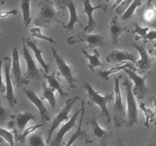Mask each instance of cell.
<instances>
[{
  "label": "cell",
  "mask_w": 156,
  "mask_h": 146,
  "mask_svg": "<svg viewBox=\"0 0 156 146\" xmlns=\"http://www.w3.org/2000/svg\"><path fill=\"white\" fill-rule=\"evenodd\" d=\"M83 131V138L86 144L98 142L101 146H109V143L114 138L113 131L103 129L94 114L87 121L85 129Z\"/></svg>",
  "instance_id": "cell-1"
},
{
  "label": "cell",
  "mask_w": 156,
  "mask_h": 146,
  "mask_svg": "<svg viewBox=\"0 0 156 146\" xmlns=\"http://www.w3.org/2000/svg\"><path fill=\"white\" fill-rule=\"evenodd\" d=\"M62 24L61 13L51 0H41L37 5V15L34 24L37 27H48L51 24Z\"/></svg>",
  "instance_id": "cell-2"
},
{
  "label": "cell",
  "mask_w": 156,
  "mask_h": 146,
  "mask_svg": "<svg viewBox=\"0 0 156 146\" xmlns=\"http://www.w3.org/2000/svg\"><path fill=\"white\" fill-rule=\"evenodd\" d=\"M83 87L88 93V104L89 106H98L101 109V116L105 118L107 126L109 127L111 122V117L108 109V102L112 101L114 99V92L101 95L99 92L94 89L91 84L88 82H84Z\"/></svg>",
  "instance_id": "cell-3"
},
{
  "label": "cell",
  "mask_w": 156,
  "mask_h": 146,
  "mask_svg": "<svg viewBox=\"0 0 156 146\" xmlns=\"http://www.w3.org/2000/svg\"><path fill=\"white\" fill-rule=\"evenodd\" d=\"M123 75H120L114 79V105L113 108V120L116 128H120L127 122V114L123 103L120 82Z\"/></svg>",
  "instance_id": "cell-4"
},
{
  "label": "cell",
  "mask_w": 156,
  "mask_h": 146,
  "mask_svg": "<svg viewBox=\"0 0 156 146\" xmlns=\"http://www.w3.org/2000/svg\"><path fill=\"white\" fill-rule=\"evenodd\" d=\"M122 85L125 88L126 100V114H127V122L126 126L132 128L134 125L138 124V108L135 95L133 91V84L128 78L123 80Z\"/></svg>",
  "instance_id": "cell-5"
},
{
  "label": "cell",
  "mask_w": 156,
  "mask_h": 146,
  "mask_svg": "<svg viewBox=\"0 0 156 146\" xmlns=\"http://www.w3.org/2000/svg\"><path fill=\"white\" fill-rule=\"evenodd\" d=\"M79 100V96H75V97L69 98L66 100L65 106L59 111L57 114L55 116L53 122L50 124V128L47 131V144H50L53 138V134L54 131L62 124V123L69 121L71 117H69V112L75 103Z\"/></svg>",
  "instance_id": "cell-6"
},
{
  "label": "cell",
  "mask_w": 156,
  "mask_h": 146,
  "mask_svg": "<svg viewBox=\"0 0 156 146\" xmlns=\"http://www.w3.org/2000/svg\"><path fill=\"white\" fill-rule=\"evenodd\" d=\"M23 57L26 62V73L24 76V85H28L30 81L41 80L44 76L42 71L37 68L33 56L29 51L25 43V38L22 37Z\"/></svg>",
  "instance_id": "cell-7"
},
{
  "label": "cell",
  "mask_w": 156,
  "mask_h": 146,
  "mask_svg": "<svg viewBox=\"0 0 156 146\" xmlns=\"http://www.w3.org/2000/svg\"><path fill=\"white\" fill-rule=\"evenodd\" d=\"M52 53H53V56L56 61V65H57L58 70H59V73H58L59 76H62L68 82L70 88H77V86H76L75 85V82H78V79H76L74 76V67L69 65L66 61L64 59V58L55 50L54 47H52Z\"/></svg>",
  "instance_id": "cell-8"
},
{
  "label": "cell",
  "mask_w": 156,
  "mask_h": 146,
  "mask_svg": "<svg viewBox=\"0 0 156 146\" xmlns=\"http://www.w3.org/2000/svg\"><path fill=\"white\" fill-rule=\"evenodd\" d=\"M12 59L9 56H5L2 61V70L4 72V81L6 86V92L5 94V98L9 103V106L11 108L14 107L18 103L17 99L15 97V92H14L13 85L12 82V76H11V71H12Z\"/></svg>",
  "instance_id": "cell-9"
},
{
  "label": "cell",
  "mask_w": 156,
  "mask_h": 146,
  "mask_svg": "<svg viewBox=\"0 0 156 146\" xmlns=\"http://www.w3.org/2000/svg\"><path fill=\"white\" fill-rule=\"evenodd\" d=\"M66 42L67 43L72 46L75 45L78 43L86 42L88 43V46L85 48H84V50H88V49H93L94 50L97 47L105 46V39L101 35L91 34V33H87L85 32L78 33L76 34L69 36L66 40Z\"/></svg>",
  "instance_id": "cell-10"
},
{
  "label": "cell",
  "mask_w": 156,
  "mask_h": 146,
  "mask_svg": "<svg viewBox=\"0 0 156 146\" xmlns=\"http://www.w3.org/2000/svg\"><path fill=\"white\" fill-rule=\"evenodd\" d=\"M123 71L129 75V77L133 82L134 87L133 88V91L135 97L139 100L144 99L149 91V88L146 85V79L149 77L150 71H149L146 75L140 76L137 74L136 70H133L131 68H126Z\"/></svg>",
  "instance_id": "cell-11"
},
{
  "label": "cell",
  "mask_w": 156,
  "mask_h": 146,
  "mask_svg": "<svg viewBox=\"0 0 156 146\" xmlns=\"http://www.w3.org/2000/svg\"><path fill=\"white\" fill-rule=\"evenodd\" d=\"M136 13L143 25L156 30V8L152 0H148L144 5L138 8Z\"/></svg>",
  "instance_id": "cell-12"
},
{
  "label": "cell",
  "mask_w": 156,
  "mask_h": 146,
  "mask_svg": "<svg viewBox=\"0 0 156 146\" xmlns=\"http://www.w3.org/2000/svg\"><path fill=\"white\" fill-rule=\"evenodd\" d=\"M36 120L35 116L29 111L18 113L17 115L12 116V120L9 123V126L12 129V132L15 135H19L25 130L26 126L29 122Z\"/></svg>",
  "instance_id": "cell-13"
},
{
  "label": "cell",
  "mask_w": 156,
  "mask_h": 146,
  "mask_svg": "<svg viewBox=\"0 0 156 146\" xmlns=\"http://www.w3.org/2000/svg\"><path fill=\"white\" fill-rule=\"evenodd\" d=\"M58 4L62 9H68L69 12V20L67 24H62V27L69 31H73L75 30V24H79L81 27H83V24L81 22L79 17L77 14V8L75 0H59Z\"/></svg>",
  "instance_id": "cell-14"
},
{
  "label": "cell",
  "mask_w": 156,
  "mask_h": 146,
  "mask_svg": "<svg viewBox=\"0 0 156 146\" xmlns=\"http://www.w3.org/2000/svg\"><path fill=\"white\" fill-rule=\"evenodd\" d=\"M81 1L83 2V11H82V12L85 13L88 17V24H87L86 27L84 28V32L90 33L94 30V29L96 27V24H97L94 17H93L94 12L98 9H101V10H103L104 12H106L108 10V6L105 4H99L96 6H93L90 0H81Z\"/></svg>",
  "instance_id": "cell-15"
},
{
  "label": "cell",
  "mask_w": 156,
  "mask_h": 146,
  "mask_svg": "<svg viewBox=\"0 0 156 146\" xmlns=\"http://www.w3.org/2000/svg\"><path fill=\"white\" fill-rule=\"evenodd\" d=\"M81 112H82V108L77 109L74 113V114L72 116L70 120L69 121L66 122L65 124L59 129V131L56 132V135L52 138L51 141L50 143V146H62V140H63L64 136H65V135L67 132H69L73 128L76 126V120H77L78 117L80 116Z\"/></svg>",
  "instance_id": "cell-16"
},
{
  "label": "cell",
  "mask_w": 156,
  "mask_h": 146,
  "mask_svg": "<svg viewBox=\"0 0 156 146\" xmlns=\"http://www.w3.org/2000/svg\"><path fill=\"white\" fill-rule=\"evenodd\" d=\"M24 95L27 97V98L36 106L37 109H38L41 116V120L42 123H46L50 120V113L47 110V107L45 106V104L44 103V100L41 99V97H38L36 94V93L31 89H27L24 88L23 89Z\"/></svg>",
  "instance_id": "cell-17"
},
{
  "label": "cell",
  "mask_w": 156,
  "mask_h": 146,
  "mask_svg": "<svg viewBox=\"0 0 156 146\" xmlns=\"http://www.w3.org/2000/svg\"><path fill=\"white\" fill-rule=\"evenodd\" d=\"M132 47L138 51L139 54L140 56V59H138L136 64V68L138 73L143 74L149 71L152 68V55L146 51V49L143 46L138 45L136 43H134L132 44Z\"/></svg>",
  "instance_id": "cell-18"
},
{
  "label": "cell",
  "mask_w": 156,
  "mask_h": 146,
  "mask_svg": "<svg viewBox=\"0 0 156 146\" xmlns=\"http://www.w3.org/2000/svg\"><path fill=\"white\" fill-rule=\"evenodd\" d=\"M106 61L109 63H121L129 61L136 65L138 61V57L126 50H114L107 56Z\"/></svg>",
  "instance_id": "cell-19"
},
{
  "label": "cell",
  "mask_w": 156,
  "mask_h": 146,
  "mask_svg": "<svg viewBox=\"0 0 156 146\" xmlns=\"http://www.w3.org/2000/svg\"><path fill=\"white\" fill-rule=\"evenodd\" d=\"M109 33L111 36V42L114 46L117 45V42L120 36L125 32H129V29L126 26H123L119 22L118 17L114 16L109 24Z\"/></svg>",
  "instance_id": "cell-20"
},
{
  "label": "cell",
  "mask_w": 156,
  "mask_h": 146,
  "mask_svg": "<svg viewBox=\"0 0 156 146\" xmlns=\"http://www.w3.org/2000/svg\"><path fill=\"white\" fill-rule=\"evenodd\" d=\"M12 72L15 81V85L18 87H21L24 85V79L22 78L21 74V64H20L19 53L17 48H14L12 50Z\"/></svg>",
  "instance_id": "cell-21"
},
{
  "label": "cell",
  "mask_w": 156,
  "mask_h": 146,
  "mask_svg": "<svg viewBox=\"0 0 156 146\" xmlns=\"http://www.w3.org/2000/svg\"><path fill=\"white\" fill-rule=\"evenodd\" d=\"M25 43L26 45L28 48H30V50L33 51L34 54L35 58L37 60V62H39V64L41 65V66L42 67V68L44 69V72L48 74L49 71H50V65L46 63V62L44 61V58L42 56V50L41 49L38 48L37 46L36 45L35 43H34L33 41L30 40V37H27L25 39Z\"/></svg>",
  "instance_id": "cell-22"
},
{
  "label": "cell",
  "mask_w": 156,
  "mask_h": 146,
  "mask_svg": "<svg viewBox=\"0 0 156 146\" xmlns=\"http://www.w3.org/2000/svg\"><path fill=\"white\" fill-rule=\"evenodd\" d=\"M126 68H131V69L136 71V66H134V64L126 62L123 65L112 67V68H111L108 70H99V71H97V76H98L102 81L108 82L109 80V77L111 75L115 74V73L118 72V71H121V70H124Z\"/></svg>",
  "instance_id": "cell-23"
},
{
  "label": "cell",
  "mask_w": 156,
  "mask_h": 146,
  "mask_svg": "<svg viewBox=\"0 0 156 146\" xmlns=\"http://www.w3.org/2000/svg\"><path fill=\"white\" fill-rule=\"evenodd\" d=\"M56 71H53L51 74L49 75L47 74V73H44V77L47 80V85L50 87H51V88H53L55 91H57L59 95H60V97L62 99H64L68 97V94L64 91L63 87H62V85L59 83L58 79L56 78Z\"/></svg>",
  "instance_id": "cell-24"
},
{
  "label": "cell",
  "mask_w": 156,
  "mask_h": 146,
  "mask_svg": "<svg viewBox=\"0 0 156 146\" xmlns=\"http://www.w3.org/2000/svg\"><path fill=\"white\" fill-rule=\"evenodd\" d=\"M82 52L84 54V56L88 59V63L87 65H88L89 69L91 70L92 72H94V69H95L96 68H98V67L103 66L104 65V64L102 63L100 60V53H99L98 49H94V50H93L94 54L93 55L88 54L87 50H84V49L82 50Z\"/></svg>",
  "instance_id": "cell-25"
},
{
  "label": "cell",
  "mask_w": 156,
  "mask_h": 146,
  "mask_svg": "<svg viewBox=\"0 0 156 146\" xmlns=\"http://www.w3.org/2000/svg\"><path fill=\"white\" fill-rule=\"evenodd\" d=\"M42 92L41 94V97L43 100H46L49 102L50 105L53 109H55L56 106V99L55 97V90L53 88L47 85L45 82L42 84Z\"/></svg>",
  "instance_id": "cell-26"
},
{
  "label": "cell",
  "mask_w": 156,
  "mask_h": 146,
  "mask_svg": "<svg viewBox=\"0 0 156 146\" xmlns=\"http://www.w3.org/2000/svg\"><path fill=\"white\" fill-rule=\"evenodd\" d=\"M81 108H82V112H81V114H80V120H79V126H78L77 129H76V132L72 135V136L70 137L69 140L67 141V143L64 146H73V143L75 142L76 140H77L79 138H82V137H83L84 131L82 130V122H83V118L85 113V101H83V100L81 102Z\"/></svg>",
  "instance_id": "cell-27"
},
{
  "label": "cell",
  "mask_w": 156,
  "mask_h": 146,
  "mask_svg": "<svg viewBox=\"0 0 156 146\" xmlns=\"http://www.w3.org/2000/svg\"><path fill=\"white\" fill-rule=\"evenodd\" d=\"M30 2V0H20V8H21L23 21H24L25 27H27L30 23V21H31Z\"/></svg>",
  "instance_id": "cell-28"
},
{
  "label": "cell",
  "mask_w": 156,
  "mask_h": 146,
  "mask_svg": "<svg viewBox=\"0 0 156 146\" xmlns=\"http://www.w3.org/2000/svg\"><path fill=\"white\" fill-rule=\"evenodd\" d=\"M44 124H45V123H38V124L34 125V126H30V127L27 128V129H25V130H24L21 134L15 135V139L18 140V141H20L21 143H24L29 135H31L32 133H34V132L37 129H39V128L43 127V126H44Z\"/></svg>",
  "instance_id": "cell-29"
},
{
  "label": "cell",
  "mask_w": 156,
  "mask_h": 146,
  "mask_svg": "<svg viewBox=\"0 0 156 146\" xmlns=\"http://www.w3.org/2000/svg\"><path fill=\"white\" fill-rule=\"evenodd\" d=\"M144 1L145 0H133V2L129 5L128 9L123 14V16L121 18L122 21H126V20L129 19L133 15L134 12L137 10V9L142 6V4Z\"/></svg>",
  "instance_id": "cell-30"
},
{
  "label": "cell",
  "mask_w": 156,
  "mask_h": 146,
  "mask_svg": "<svg viewBox=\"0 0 156 146\" xmlns=\"http://www.w3.org/2000/svg\"><path fill=\"white\" fill-rule=\"evenodd\" d=\"M140 108L146 116V122L144 125L146 128H149V123L153 122L155 119V113L151 108H148L144 103H140Z\"/></svg>",
  "instance_id": "cell-31"
},
{
  "label": "cell",
  "mask_w": 156,
  "mask_h": 146,
  "mask_svg": "<svg viewBox=\"0 0 156 146\" xmlns=\"http://www.w3.org/2000/svg\"><path fill=\"white\" fill-rule=\"evenodd\" d=\"M27 146H46V144L41 134L32 133L27 137Z\"/></svg>",
  "instance_id": "cell-32"
},
{
  "label": "cell",
  "mask_w": 156,
  "mask_h": 146,
  "mask_svg": "<svg viewBox=\"0 0 156 146\" xmlns=\"http://www.w3.org/2000/svg\"><path fill=\"white\" fill-rule=\"evenodd\" d=\"M30 33L33 35L34 37L38 38V39L44 40L47 41L49 43H55L56 41L53 38L50 37V36H47L46 35L43 34L42 31H41V29L40 27H32L30 30Z\"/></svg>",
  "instance_id": "cell-33"
},
{
  "label": "cell",
  "mask_w": 156,
  "mask_h": 146,
  "mask_svg": "<svg viewBox=\"0 0 156 146\" xmlns=\"http://www.w3.org/2000/svg\"><path fill=\"white\" fill-rule=\"evenodd\" d=\"M0 135L2 139H4L6 142L9 143L10 146H15V142H14V133L13 132L7 130L2 127L0 129Z\"/></svg>",
  "instance_id": "cell-34"
},
{
  "label": "cell",
  "mask_w": 156,
  "mask_h": 146,
  "mask_svg": "<svg viewBox=\"0 0 156 146\" xmlns=\"http://www.w3.org/2000/svg\"><path fill=\"white\" fill-rule=\"evenodd\" d=\"M143 40V43H146L152 42V41L156 40V30H150L145 33L143 36H135V40Z\"/></svg>",
  "instance_id": "cell-35"
},
{
  "label": "cell",
  "mask_w": 156,
  "mask_h": 146,
  "mask_svg": "<svg viewBox=\"0 0 156 146\" xmlns=\"http://www.w3.org/2000/svg\"><path fill=\"white\" fill-rule=\"evenodd\" d=\"M133 0H125L123 2L120 3V4L117 6V9H116L117 13L118 14V15L124 13L125 11L128 9V7H129V5L133 2Z\"/></svg>",
  "instance_id": "cell-36"
},
{
  "label": "cell",
  "mask_w": 156,
  "mask_h": 146,
  "mask_svg": "<svg viewBox=\"0 0 156 146\" xmlns=\"http://www.w3.org/2000/svg\"><path fill=\"white\" fill-rule=\"evenodd\" d=\"M18 14V11L16 9H12L9 11H2L0 12V17L2 18H5L9 15H15Z\"/></svg>",
  "instance_id": "cell-37"
},
{
  "label": "cell",
  "mask_w": 156,
  "mask_h": 146,
  "mask_svg": "<svg viewBox=\"0 0 156 146\" xmlns=\"http://www.w3.org/2000/svg\"><path fill=\"white\" fill-rule=\"evenodd\" d=\"M7 116L8 112L5 109L4 106H2V104H1V106H0V120H1V123H4L5 120L7 119Z\"/></svg>",
  "instance_id": "cell-38"
},
{
  "label": "cell",
  "mask_w": 156,
  "mask_h": 146,
  "mask_svg": "<svg viewBox=\"0 0 156 146\" xmlns=\"http://www.w3.org/2000/svg\"><path fill=\"white\" fill-rule=\"evenodd\" d=\"M145 146H156V133L153 134L150 138H149L147 142L146 143Z\"/></svg>",
  "instance_id": "cell-39"
},
{
  "label": "cell",
  "mask_w": 156,
  "mask_h": 146,
  "mask_svg": "<svg viewBox=\"0 0 156 146\" xmlns=\"http://www.w3.org/2000/svg\"><path fill=\"white\" fill-rule=\"evenodd\" d=\"M0 91H1V93L6 92V86H5V81H4V78H3V77L2 78L1 86H0Z\"/></svg>",
  "instance_id": "cell-40"
},
{
  "label": "cell",
  "mask_w": 156,
  "mask_h": 146,
  "mask_svg": "<svg viewBox=\"0 0 156 146\" xmlns=\"http://www.w3.org/2000/svg\"><path fill=\"white\" fill-rule=\"evenodd\" d=\"M123 1H125V0H116L115 2L114 3V5H113V6L111 7V9H110V11H113L114 9H116V7H117V6L119 5L120 4L121 2H123Z\"/></svg>",
  "instance_id": "cell-41"
},
{
  "label": "cell",
  "mask_w": 156,
  "mask_h": 146,
  "mask_svg": "<svg viewBox=\"0 0 156 146\" xmlns=\"http://www.w3.org/2000/svg\"><path fill=\"white\" fill-rule=\"evenodd\" d=\"M154 47H155V48L152 49V50H149V53H150V54L152 55H152H153L154 56H155V57H156V44H155V45H154Z\"/></svg>",
  "instance_id": "cell-42"
},
{
  "label": "cell",
  "mask_w": 156,
  "mask_h": 146,
  "mask_svg": "<svg viewBox=\"0 0 156 146\" xmlns=\"http://www.w3.org/2000/svg\"><path fill=\"white\" fill-rule=\"evenodd\" d=\"M117 146H123V141H122V140H120V141H118V143H117Z\"/></svg>",
  "instance_id": "cell-43"
},
{
  "label": "cell",
  "mask_w": 156,
  "mask_h": 146,
  "mask_svg": "<svg viewBox=\"0 0 156 146\" xmlns=\"http://www.w3.org/2000/svg\"><path fill=\"white\" fill-rule=\"evenodd\" d=\"M152 100H153V104L154 106L156 107V97H152Z\"/></svg>",
  "instance_id": "cell-44"
},
{
  "label": "cell",
  "mask_w": 156,
  "mask_h": 146,
  "mask_svg": "<svg viewBox=\"0 0 156 146\" xmlns=\"http://www.w3.org/2000/svg\"><path fill=\"white\" fill-rule=\"evenodd\" d=\"M5 2H6V0H1V1H0V5H4L5 3Z\"/></svg>",
  "instance_id": "cell-45"
},
{
  "label": "cell",
  "mask_w": 156,
  "mask_h": 146,
  "mask_svg": "<svg viewBox=\"0 0 156 146\" xmlns=\"http://www.w3.org/2000/svg\"><path fill=\"white\" fill-rule=\"evenodd\" d=\"M110 1H111V0H105V2H109Z\"/></svg>",
  "instance_id": "cell-46"
},
{
  "label": "cell",
  "mask_w": 156,
  "mask_h": 146,
  "mask_svg": "<svg viewBox=\"0 0 156 146\" xmlns=\"http://www.w3.org/2000/svg\"><path fill=\"white\" fill-rule=\"evenodd\" d=\"M74 146H77V145H74Z\"/></svg>",
  "instance_id": "cell-47"
}]
</instances>
